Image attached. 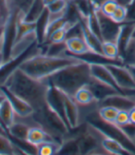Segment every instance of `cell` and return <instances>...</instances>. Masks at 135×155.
Wrapping results in <instances>:
<instances>
[{"instance_id": "4", "label": "cell", "mask_w": 135, "mask_h": 155, "mask_svg": "<svg viewBox=\"0 0 135 155\" xmlns=\"http://www.w3.org/2000/svg\"><path fill=\"white\" fill-rule=\"evenodd\" d=\"M32 117L37 126L41 127L55 140L59 142H61L69 133L70 129L67 122L56 113L46 102L43 106L33 112Z\"/></svg>"}, {"instance_id": "6", "label": "cell", "mask_w": 135, "mask_h": 155, "mask_svg": "<svg viewBox=\"0 0 135 155\" xmlns=\"http://www.w3.org/2000/svg\"><path fill=\"white\" fill-rule=\"evenodd\" d=\"M63 103H64V113L65 119L69 127L73 129L78 127L81 124L83 123L82 109L80 105L75 102L73 97L63 92Z\"/></svg>"}, {"instance_id": "34", "label": "cell", "mask_w": 135, "mask_h": 155, "mask_svg": "<svg viewBox=\"0 0 135 155\" xmlns=\"http://www.w3.org/2000/svg\"><path fill=\"white\" fill-rule=\"evenodd\" d=\"M115 124L122 127H125L129 124H130V115H129V111H120L118 115H117V118H116Z\"/></svg>"}, {"instance_id": "24", "label": "cell", "mask_w": 135, "mask_h": 155, "mask_svg": "<svg viewBox=\"0 0 135 155\" xmlns=\"http://www.w3.org/2000/svg\"><path fill=\"white\" fill-rule=\"evenodd\" d=\"M46 9V7L44 3V0H33L28 12L24 15V21L27 22H36Z\"/></svg>"}, {"instance_id": "13", "label": "cell", "mask_w": 135, "mask_h": 155, "mask_svg": "<svg viewBox=\"0 0 135 155\" xmlns=\"http://www.w3.org/2000/svg\"><path fill=\"white\" fill-rule=\"evenodd\" d=\"M98 133H99V138H100V142H101L102 148L109 155H133L129 150H127L118 140L107 137V136H106L99 129H98Z\"/></svg>"}, {"instance_id": "46", "label": "cell", "mask_w": 135, "mask_h": 155, "mask_svg": "<svg viewBox=\"0 0 135 155\" xmlns=\"http://www.w3.org/2000/svg\"><path fill=\"white\" fill-rule=\"evenodd\" d=\"M0 21H1V19H0ZM2 22H3V21H2ZM4 23H6V22H4Z\"/></svg>"}, {"instance_id": "28", "label": "cell", "mask_w": 135, "mask_h": 155, "mask_svg": "<svg viewBox=\"0 0 135 155\" xmlns=\"http://www.w3.org/2000/svg\"><path fill=\"white\" fill-rule=\"evenodd\" d=\"M102 54L110 59L121 60L120 57L119 47L116 42H103L102 44ZM122 61V60H121Z\"/></svg>"}, {"instance_id": "11", "label": "cell", "mask_w": 135, "mask_h": 155, "mask_svg": "<svg viewBox=\"0 0 135 155\" xmlns=\"http://www.w3.org/2000/svg\"><path fill=\"white\" fill-rule=\"evenodd\" d=\"M36 44H38V41H37V34H36L35 31L20 38V39H18V40L15 41V43L11 48L8 60L16 59V58L20 57L21 55L25 54L30 48H32Z\"/></svg>"}, {"instance_id": "33", "label": "cell", "mask_w": 135, "mask_h": 155, "mask_svg": "<svg viewBox=\"0 0 135 155\" xmlns=\"http://www.w3.org/2000/svg\"><path fill=\"white\" fill-rule=\"evenodd\" d=\"M126 18H127V8L120 6L115 10L113 15L111 16L112 21H114L116 23L123 24L126 22Z\"/></svg>"}, {"instance_id": "2", "label": "cell", "mask_w": 135, "mask_h": 155, "mask_svg": "<svg viewBox=\"0 0 135 155\" xmlns=\"http://www.w3.org/2000/svg\"><path fill=\"white\" fill-rule=\"evenodd\" d=\"M81 61L82 60L67 53L60 56H51L37 53L26 58L19 66V68L33 79L42 81L46 80L57 71Z\"/></svg>"}, {"instance_id": "45", "label": "cell", "mask_w": 135, "mask_h": 155, "mask_svg": "<svg viewBox=\"0 0 135 155\" xmlns=\"http://www.w3.org/2000/svg\"><path fill=\"white\" fill-rule=\"evenodd\" d=\"M133 39H135V29H134V31H133Z\"/></svg>"}, {"instance_id": "8", "label": "cell", "mask_w": 135, "mask_h": 155, "mask_svg": "<svg viewBox=\"0 0 135 155\" xmlns=\"http://www.w3.org/2000/svg\"><path fill=\"white\" fill-rule=\"evenodd\" d=\"M0 90L6 95L7 100L10 103L18 118H26L33 114V108L27 102L20 98L4 86H0Z\"/></svg>"}, {"instance_id": "31", "label": "cell", "mask_w": 135, "mask_h": 155, "mask_svg": "<svg viewBox=\"0 0 135 155\" xmlns=\"http://www.w3.org/2000/svg\"><path fill=\"white\" fill-rule=\"evenodd\" d=\"M119 7V4L115 1V0H107V1L104 2L100 8L99 10L106 17L111 18V16L113 15V13L115 12V10L117 9V8Z\"/></svg>"}, {"instance_id": "19", "label": "cell", "mask_w": 135, "mask_h": 155, "mask_svg": "<svg viewBox=\"0 0 135 155\" xmlns=\"http://www.w3.org/2000/svg\"><path fill=\"white\" fill-rule=\"evenodd\" d=\"M87 86L92 91V92L93 93L94 97L96 98V100L98 101V103L101 102L102 100L106 99L108 96L117 94V93H120L117 90H115L114 88L94 80L93 78V81Z\"/></svg>"}, {"instance_id": "36", "label": "cell", "mask_w": 135, "mask_h": 155, "mask_svg": "<svg viewBox=\"0 0 135 155\" xmlns=\"http://www.w3.org/2000/svg\"><path fill=\"white\" fill-rule=\"evenodd\" d=\"M106 1H107V0H90L93 10H98L100 6Z\"/></svg>"}, {"instance_id": "27", "label": "cell", "mask_w": 135, "mask_h": 155, "mask_svg": "<svg viewBox=\"0 0 135 155\" xmlns=\"http://www.w3.org/2000/svg\"><path fill=\"white\" fill-rule=\"evenodd\" d=\"M69 1L78 11L80 18H87L93 11L90 0H69Z\"/></svg>"}, {"instance_id": "16", "label": "cell", "mask_w": 135, "mask_h": 155, "mask_svg": "<svg viewBox=\"0 0 135 155\" xmlns=\"http://www.w3.org/2000/svg\"><path fill=\"white\" fill-rule=\"evenodd\" d=\"M56 155H80L78 138L73 129L69 130V135L60 142Z\"/></svg>"}, {"instance_id": "43", "label": "cell", "mask_w": 135, "mask_h": 155, "mask_svg": "<svg viewBox=\"0 0 135 155\" xmlns=\"http://www.w3.org/2000/svg\"><path fill=\"white\" fill-rule=\"evenodd\" d=\"M54 1H55V0H44V3H45L46 7H47V6H49L51 3H53Z\"/></svg>"}, {"instance_id": "32", "label": "cell", "mask_w": 135, "mask_h": 155, "mask_svg": "<svg viewBox=\"0 0 135 155\" xmlns=\"http://www.w3.org/2000/svg\"><path fill=\"white\" fill-rule=\"evenodd\" d=\"M11 7L17 9L18 11H21L26 14L32 6L33 0H10Z\"/></svg>"}, {"instance_id": "35", "label": "cell", "mask_w": 135, "mask_h": 155, "mask_svg": "<svg viewBox=\"0 0 135 155\" xmlns=\"http://www.w3.org/2000/svg\"><path fill=\"white\" fill-rule=\"evenodd\" d=\"M126 22H133V23H135V0L127 8Z\"/></svg>"}, {"instance_id": "1", "label": "cell", "mask_w": 135, "mask_h": 155, "mask_svg": "<svg viewBox=\"0 0 135 155\" xmlns=\"http://www.w3.org/2000/svg\"><path fill=\"white\" fill-rule=\"evenodd\" d=\"M1 86L6 87L27 102L34 112L46 104L50 85L46 80H35L18 68L4 81Z\"/></svg>"}, {"instance_id": "22", "label": "cell", "mask_w": 135, "mask_h": 155, "mask_svg": "<svg viewBox=\"0 0 135 155\" xmlns=\"http://www.w3.org/2000/svg\"><path fill=\"white\" fill-rule=\"evenodd\" d=\"M17 119V115L10 103L6 100L0 107V124L5 128L8 129Z\"/></svg>"}, {"instance_id": "48", "label": "cell", "mask_w": 135, "mask_h": 155, "mask_svg": "<svg viewBox=\"0 0 135 155\" xmlns=\"http://www.w3.org/2000/svg\"><path fill=\"white\" fill-rule=\"evenodd\" d=\"M134 140H135V138H134Z\"/></svg>"}, {"instance_id": "40", "label": "cell", "mask_w": 135, "mask_h": 155, "mask_svg": "<svg viewBox=\"0 0 135 155\" xmlns=\"http://www.w3.org/2000/svg\"><path fill=\"white\" fill-rule=\"evenodd\" d=\"M5 64V56L3 53V48L0 47V68H2V66Z\"/></svg>"}, {"instance_id": "41", "label": "cell", "mask_w": 135, "mask_h": 155, "mask_svg": "<svg viewBox=\"0 0 135 155\" xmlns=\"http://www.w3.org/2000/svg\"><path fill=\"white\" fill-rule=\"evenodd\" d=\"M7 100V97L6 95L1 91V90H0V107H1V105L3 104V103Z\"/></svg>"}, {"instance_id": "20", "label": "cell", "mask_w": 135, "mask_h": 155, "mask_svg": "<svg viewBox=\"0 0 135 155\" xmlns=\"http://www.w3.org/2000/svg\"><path fill=\"white\" fill-rule=\"evenodd\" d=\"M73 99L80 105V107H89L98 104V101L96 100L93 93L87 85L77 91L73 95Z\"/></svg>"}, {"instance_id": "7", "label": "cell", "mask_w": 135, "mask_h": 155, "mask_svg": "<svg viewBox=\"0 0 135 155\" xmlns=\"http://www.w3.org/2000/svg\"><path fill=\"white\" fill-rule=\"evenodd\" d=\"M97 15L100 30H101V37L103 42H116L118 39L120 30L121 24L116 23L112 18L105 16L99 9L94 10Z\"/></svg>"}, {"instance_id": "25", "label": "cell", "mask_w": 135, "mask_h": 155, "mask_svg": "<svg viewBox=\"0 0 135 155\" xmlns=\"http://www.w3.org/2000/svg\"><path fill=\"white\" fill-rule=\"evenodd\" d=\"M60 142L48 141L35 147V155H56Z\"/></svg>"}, {"instance_id": "38", "label": "cell", "mask_w": 135, "mask_h": 155, "mask_svg": "<svg viewBox=\"0 0 135 155\" xmlns=\"http://www.w3.org/2000/svg\"><path fill=\"white\" fill-rule=\"evenodd\" d=\"M16 150H17V155H34V154L25 150L24 149L21 148L20 146H17V145H16Z\"/></svg>"}, {"instance_id": "5", "label": "cell", "mask_w": 135, "mask_h": 155, "mask_svg": "<svg viewBox=\"0 0 135 155\" xmlns=\"http://www.w3.org/2000/svg\"><path fill=\"white\" fill-rule=\"evenodd\" d=\"M106 67L114 77L116 83L125 95H130L135 91V81L127 67L123 65H107Z\"/></svg>"}, {"instance_id": "39", "label": "cell", "mask_w": 135, "mask_h": 155, "mask_svg": "<svg viewBox=\"0 0 135 155\" xmlns=\"http://www.w3.org/2000/svg\"><path fill=\"white\" fill-rule=\"evenodd\" d=\"M115 1L117 2L120 6L128 8V7L134 1V0H115Z\"/></svg>"}, {"instance_id": "23", "label": "cell", "mask_w": 135, "mask_h": 155, "mask_svg": "<svg viewBox=\"0 0 135 155\" xmlns=\"http://www.w3.org/2000/svg\"><path fill=\"white\" fill-rule=\"evenodd\" d=\"M0 155H17L16 145L0 124Z\"/></svg>"}, {"instance_id": "44", "label": "cell", "mask_w": 135, "mask_h": 155, "mask_svg": "<svg viewBox=\"0 0 135 155\" xmlns=\"http://www.w3.org/2000/svg\"><path fill=\"white\" fill-rule=\"evenodd\" d=\"M93 155H109V154H107V153H95Z\"/></svg>"}, {"instance_id": "17", "label": "cell", "mask_w": 135, "mask_h": 155, "mask_svg": "<svg viewBox=\"0 0 135 155\" xmlns=\"http://www.w3.org/2000/svg\"><path fill=\"white\" fill-rule=\"evenodd\" d=\"M65 44H66V48H67L66 53L72 56H79V55L87 54L89 52H92L90 48L88 47L83 36L67 38Z\"/></svg>"}, {"instance_id": "12", "label": "cell", "mask_w": 135, "mask_h": 155, "mask_svg": "<svg viewBox=\"0 0 135 155\" xmlns=\"http://www.w3.org/2000/svg\"><path fill=\"white\" fill-rule=\"evenodd\" d=\"M90 70L91 75L94 80L98 81L102 83H105L115 90H117L119 92L124 94V92L120 89L118 84L116 83L114 77L112 76L110 70L105 65H98V64H90Z\"/></svg>"}, {"instance_id": "21", "label": "cell", "mask_w": 135, "mask_h": 155, "mask_svg": "<svg viewBox=\"0 0 135 155\" xmlns=\"http://www.w3.org/2000/svg\"><path fill=\"white\" fill-rule=\"evenodd\" d=\"M81 23H82V28H83V37L85 40L90 50L93 53L102 54L103 41L98 36H96L93 31H91L90 29L87 27V25L83 21H81Z\"/></svg>"}, {"instance_id": "3", "label": "cell", "mask_w": 135, "mask_h": 155, "mask_svg": "<svg viewBox=\"0 0 135 155\" xmlns=\"http://www.w3.org/2000/svg\"><path fill=\"white\" fill-rule=\"evenodd\" d=\"M46 81L50 85L73 97L79 89L88 85L93 81L90 64L84 61L73 64L57 71L47 78Z\"/></svg>"}, {"instance_id": "15", "label": "cell", "mask_w": 135, "mask_h": 155, "mask_svg": "<svg viewBox=\"0 0 135 155\" xmlns=\"http://www.w3.org/2000/svg\"><path fill=\"white\" fill-rule=\"evenodd\" d=\"M134 29H135V23H133V22H125V23L121 24L118 39H117V41H116L117 45L119 47L120 59H121V56L123 55L125 50L127 49L128 45H130V43L133 39L132 37H133Z\"/></svg>"}, {"instance_id": "37", "label": "cell", "mask_w": 135, "mask_h": 155, "mask_svg": "<svg viewBox=\"0 0 135 155\" xmlns=\"http://www.w3.org/2000/svg\"><path fill=\"white\" fill-rule=\"evenodd\" d=\"M4 29L5 23L0 21V47L3 48V38H4Z\"/></svg>"}, {"instance_id": "47", "label": "cell", "mask_w": 135, "mask_h": 155, "mask_svg": "<svg viewBox=\"0 0 135 155\" xmlns=\"http://www.w3.org/2000/svg\"><path fill=\"white\" fill-rule=\"evenodd\" d=\"M0 19H1V18H0ZM1 21H2V19H1ZM3 22H4V21H3Z\"/></svg>"}, {"instance_id": "30", "label": "cell", "mask_w": 135, "mask_h": 155, "mask_svg": "<svg viewBox=\"0 0 135 155\" xmlns=\"http://www.w3.org/2000/svg\"><path fill=\"white\" fill-rule=\"evenodd\" d=\"M69 4V0H55L53 3H51L49 6L46 7V9L51 15L64 14L66 13Z\"/></svg>"}, {"instance_id": "10", "label": "cell", "mask_w": 135, "mask_h": 155, "mask_svg": "<svg viewBox=\"0 0 135 155\" xmlns=\"http://www.w3.org/2000/svg\"><path fill=\"white\" fill-rule=\"evenodd\" d=\"M101 106H112L120 111H130L135 107V99L132 96L117 93L106 97V99L98 103V107Z\"/></svg>"}, {"instance_id": "26", "label": "cell", "mask_w": 135, "mask_h": 155, "mask_svg": "<svg viewBox=\"0 0 135 155\" xmlns=\"http://www.w3.org/2000/svg\"><path fill=\"white\" fill-rule=\"evenodd\" d=\"M99 117L105 122L115 124L117 115L120 112L119 109L112 106H101L97 110Z\"/></svg>"}, {"instance_id": "29", "label": "cell", "mask_w": 135, "mask_h": 155, "mask_svg": "<svg viewBox=\"0 0 135 155\" xmlns=\"http://www.w3.org/2000/svg\"><path fill=\"white\" fill-rule=\"evenodd\" d=\"M122 63L125 67L135 66V39H132L123 55L121 56Z\"/></svg>"}, {"instance_id": "14", "label": "cell", "mask_w": 135, "mask_h": 155, "mask_svg": "<svg viewBox=\"0 0 135 155\" xmlns=\"http://www.w3.org/2000/svg\"><path fill=\"white\" fill-rule=\"evenodd\" d=\"M46 103L56 113L59 114L61 117L66 121L65 113H64L63 93L61 91H59L57 88L50 85L48 91H47V95H46Z\"/></svg>"}, {"instance_id": "18", "label": "cell", "mask_w": 135, "mask_h": 155, "mask_svg": "<svg viewBox=\"0 0 135 155\" xmlns=\"http://www.w3.org/2000/svg\"><path fill=\"white\" fill-rule=\"evenodd\" d=\"M48 141H56L51 136L44 130L41 127H31L27 135V139H26V143L32 147H37L40 144H43L45 142ZM59 142V141H57Z\"/></svg>"}, {"instance_id": "42", "label": "cell", "mask_w": 135, "mask_h": 155, "mask_svg": "<svg viewBox=\"0 0 135 155\" xmlns=\"http://www.w3.org/2000/svg\"><path fill=\"white\" fill-rule=\"evenodd\" d=\"M127 68H128L129 70L130 71V73H131V75H132V77H133V79H134V81H135V66L127 67Z\"/></svg>"}, {"instance_id": "9", "label": "cell", "mask_w": 135, "mask_h": 155, "mask_svg": "<svg viewBox=\"0 0 135 155\" xmlns=\"http://www.w3.org/2000/svg\"><path fill=\"white\" fill-rule=\"evenodd\" d=\"M31 127H35L31 117H26V118L17 117L16 122L8 129H6V132L8 133L11 140L19 142H26L27 135Z\"/></svg>"}]
</instances>
